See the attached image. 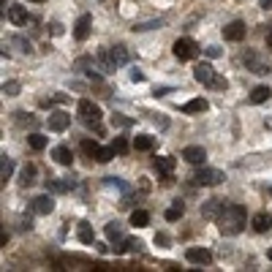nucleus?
<instances>
[{
	"label": "nucleus",
	"mask_w": 272,
	"mask_h": 272,
	"mask_svg": "<svg viewBox=\"0 0 272 272\" xmlns=\"http://www.w3.org/2000/svg\"><path fill=\"white\" fill-rule=\"evenodd\" d=\"M221 180H226L223 171H221V169H207V166H202V169L193 174V183H196V185H204V188H210V185H218Z\"/></svg>",
	"instance_id": "nucleus-4"
},
{
	"label": "nucleus",
	"mask_w": 272,
	"mask_h": 272,
	"mask_svg": "<svg viewBox=\"0 0 272 272\" xmlns=\"http://www.w3.org/2000/svg\"><path fill=\"white\" fill-rule=\"evenodd\" d=\"M251 226H253V231H256V234H264V231L272 229V215H267V212H258V215H253Z\"/></svg>",
	"instance_id": "nucleus-17"
},
{
	"label": "nucleus",
	"mask_w": 272,
	"mask_h": 272,
	"mask_svg": "<svg viewBox=\"0 0 272 272\" xmlns=\"http://www.w3.org/2000/svg\"><path fill=\"white\" fill-rule=\"evenodd\" d=\"M87 79H90V82H101L103 76H101V74H95L93 68H90V71H87Z\"/></svg>",
	"instance_id": "nucleus-47"
},
{
	"label": "nucleus",
	"mask_w": 272,
	"mask_h": 272,
	"mask_svg": "<svg viewBox=\"0 0 272 272\" xmlns=\"http://www.w3.org/2000/svg\"><path fill=\"white\" fill-rule=\"evenodd\" d=\"M79 117L87 122V120H101L103 115H101V106H98V103H93L90 98H82L79 101Z\"/></svg>",
	"instance_id": "nucleus-6"
},
{
	"label": "nucleus",
	"mask_w": 272,
	"mask_h": 272,
	"mask_svg": "<svg viewBox=\"0 0 272 272\" xmlns=\"http://www.w3.org/2000/svg\"><path fill=\"white\" fill-rule=\"evenodd\" d=\"M245 33H248V25H245V22H239V19L229 22V25L223 27V38L226 41H242Z\"/></svg>",
	"instance_id": "nucleus-7"
},
{
	"label": "nucleus",
	"mask_w": 272,
	"mask_h": 272,
	"mask_svg": "<svg viewBox=\"0 0 272 272\" xmlns=\"http://www.w3.org/2000/svg\"><path fill=\"white\" fill-rule=\"evenodd\" d=\"M171 90H174V87H155V93H153V95H155V98H158V95H169Z\"/></svg>",
	"instance_id": "nucleus-46"
},
{
	"label": "nucleus",
	"mask_w": 272,
	"mask_h": 272,
	"mask_svg": "<svg viewBox=\"0 0 272 272\" xmlns=\"http://www.w3.org/2000/svg\"><path fill=\"white\" fill-rule=\"evenodd\" d=\"M267 256H270V261H272V248H270V253H267Z\"/></svg>",
	"instance_id": "nucleus-52"
},
{
	"label": "nucleus",
	"mask_w": 272,
	"mask_h": 272,
	"mask_svg": "<svg viewBox=\"0 0 272 272\" xmlns=\"http://www.w3.org/2000/svg\"><path fill=\"white\" fill-rule=\"evenodd\" d=\"M131 82H144V71H142V68H131Z\"/></svg>",
	"instance_id": "nucleus-43"
},
{
	"label": "nucleus",
	"mask_w": 272,
	"mask_h": 272,
	"mask_svg": "<svg viewBox=\"0 0 272 272\" xmlns=\"http://www.w3.org/2000/svg\"><path fill=\"white\" fill-rule=\"evenodd\" d=\"M30 210L38 212V215H49V212L54 210V199L49 196V193H41V196H35V199H33Z\"/></svg>",
	"instance_id": "nucleus-9"
},
{
	"label": "nucleus",
	"mask_w": 272,
	"mask_h": 272,
	"mask_svg": "<svg viewBox=\"0 0 272 272\" xmlns=\"http://www.w3.org/2000/svg\"><path fill=\"white\" fill-rule=\"evenodd\" d=\"M134 150H139V153H147V150H153V136L139 134V136L134 139Z\"/></svg>",
	"instance_id": "nucleus-30"
},
{
	"label": "nucleus",
	"mask_w": 272,
	"mask_h": 272,
	"mask_svg": "<svg viewBox=\"0 0 272 272\" xmlns=\"http://www.w3.org/2000/svg\"><path fill=\"white\" fill-rule=\"evenodd\" d=\"M267 98H272V90L267 85H258V87L251 90V103H264Z\"/></svg>",
	"instance_id": "nucleus-24"
},
{
	"label": "nucleus",
	"mask_w": 272,
	"mask_h": 272,
	"mask_svg": "<svg viewBox=\"0 0 272 272\" xmlns=\"http://www.w3.org/2000/svg\"><path fill=\"white\" fill-rule=\"evenodd\" d=\"M11 174H14V163H11L8 155H3V163H0V180L6 183V180H11Z\"/></svg>",
	"instance_id": "nucleus-32"
},
{
	"label": "nucleus",
	"mask_w": 272,
	"mask_h": 272,
	"mask_svg": "<svg viewBox=\"0 0 272 272\" xmlns=\"http://www.w3.org/2000/svg\"><path fill=\"white\" fill-rule=\"evenodd\" d=\"M131 226H134V229H144V226H150V212L147 210H134V212H131Z\"/></svg>",
	"instance_id": "nucleus-23"
},
{
	"label": "nucleus",
	"mask_w": 272,
	"mask_h": 272,
	"mask_svg": "<svg viewBox=\"0 0 272 272\" xmlns=\"http://www.w3.org/2000/svg\"><path fill=\"white\" fill-rule=\"evenodd\" d=\"M109 52H112V57H115L117 66H125V63H131V52H128V47H122V44H115Z\"/></svg>",
	"instance_id": "nucleus-22"
},
{
	"label": "nucleus",
	"mask_w": 272,
	"mask_h": 272,
	"mask_svg": "<svg viewBox=\"0 0 272 272\" xmlns=\"http://www.w3.org/2000/svg\"><path fill=\"white\" fill-rule=\"evenodd\" d=\"M131 117H122V115H112V125H117V128H128L131 125Z\"/></svg>",
	"instance_id": "nucleus-37"
},
{
	"label": "nucleus",
	"mask_w": 272,
	"mask_h": 272,
	"mask_svg": "<svg viewBox=\"0 0 272 272\" xmlns=\"http://www.w3.org/2000/svg\"><path fill=\"white\" fill-rule=\"evenodd\" d=\"M183 215H185V204H183V199H174V202H171V207L166 210V221H180Z\"/></svg>",
	"instance_id": "nucleus-26"
},
{
	"label": "nucleus",
	"mask_w": 272,
	"mask_h": 272,
	"mask_svg": "<svg viewBox=\"0 0 272 272\" xmlns=\"http://www.w3.org/2000/svg\"><path fill=\"white\" fill-rule=\"evenodd\" d=\"M27 144H30V150L38 153V150H44L49 144V139H47V136H41V134H30V136H27Z\"/></svg>",
	"instance_id": "nucleus-28"
},
{
	"label": "nucleus",
	"mask_w": 272,
	"mask_h": 272,
	"mask_svg": "<svg viewBox=\"0 0 272 272\" xmlns=\"http://www.w3.org/2000/svg\"><path fill=\"white\" fill-rule=\"evenodd\" d=\"M8 19L14 22V25H27V19H30V14H27L25 6H8Z\"/></svg>",
	"instance_id": "nucleus-19"
},
{
	"label": "nucleus",
	"mask_w": 272,
	"mask_h": 272,
	"mask_svg": "<svg viewBox=\"0 0 272 272\" xmlns=\"http://www.w3.org/2000/svg\"><path fill=\"white\" fill-rule=\"evenodd\" d=\"M258 6L264 8V11H270V8H272V0H258Z\"/></svg>",
	"instance_id": "nucleus-48"
},
{
	"label": "nucleus",
	"mask_w": 272,
	"mask_h": 272,
	"mask_svg": "<svg viewBox=\"0 0 272 272\" xmlns=\"http://www.w3.org/2000/svg\"><path fill=\"white\" fill-rule=\"evenodd\" d=\"M103 234H106V239H112V242H120V239H122V229L115 223V221H112V223H106Z\"/></svg>",
	"instance_id": "nucleus-31"
},
{
	"label": "nucleus",
	"mask_w": 272,
	"mask_h": 272,
	"mask_svg": "<svg viewBox=\"0 0 272 272\" xmlns=\"http://www.w3.org/2000/svg\"><path fill=\"white\" fill-rule=\"evenodd\" d=\"M153 239H155L158 248H169V245H171V237L166 234V231H155V237H153Z\"/></svg>",
	"instance_id": "nucleus-36"
},
{
	"label": "nucleus",
	"mask_w": 272,
	"mask_h": 272,
	"mask_svg": "<svg viewBox=\"0 0 272 272\" xmlns=\"http://www.w3.org/2000/svg\"><path fill=\"white\" fill-rule=\"evenodd\" d=\"M204 54L215 60V57H221V54H223V49H221V47H207V49H204Z\"/></svg>",
	"instance_id": "nucleus-41"
},
{
	"label": "nucleus",
	"mask_w": 272,
	"mask_h": 272,
	"mask_svg": "<svg viewBox=\"0 0 272 272\" xmlns=\"http://www.w3.org/2000/svg\"><path fill=\"white\" fill-rule=\"evenodd\" d=\"M174 166H177V161L171 155L155 158V171H158V174H163V183H171V171H174Z\"/></svg>",
	"instance_id": "nucleus-8"
},
{
	"label": "nucleus",
	"mask_w": 272,
	"mask_h": 272,
	"mask_svg": "<svg viewBox=\"0 0 272 272\" xmlns=\"http://www.w3.org/2000/svg\"><path fill=\"white\" fill-rule=\"evenodd\" d=\"M52 158L60 166H71L74 163V153H71V147H66V144H57V147L52 150Z\"/></svg>",
	"instance_id": "nucleus-15"
},
{
	"label": "nucleus",
	"mask_w": 272,
	"mask_h": 272,
	"mask_svg": "<svg viewBox=\"0 0 272 272\" xmlns=\"http://www.w3.org/2000/svg\"><path fill=\"white\" fill-rule=\"evenodd\" d=\"M95 60L101 63L103 74H112V71L117 68V63H115V57H112V52H109V49H98V52H95Z\"/></svg>",
	"instance_id": "nucleus-18"
},
{
	"label": "nucleus",
	"mask_w": 272,
	"mask_h": 272,
	"mask_svg": "<svg viewBox=\"0 0 272 272\" xmlns=\"http://www.w3.org/2000/svg\"><path fill=\"white\" fill-rule=\"evenodd\" d=\"M185 258H188L190 264H210L212 261V253L207 251V248H188V251H185Z\"/></svg>",
	"instance_id": "nucleus-10"
},
{
	"label": "nucleus",
	"mask_w": 272,
	"mask_h": 272,
	"mask_svg": "<svg viewBox=\"0 0 272 272\" xmlns=\"http://www.w3.org/2000/svg\"><path fill=\"white\" fill-rule=\"evenodd\" d=\"M171 52H174L177 60H193V57L199 54V47L190 38H177L174 47H171Z\"/></svg>",
	"instance_id": "nucleus-3"
},
{
	"label": "nucleus",
	"mask_w": 272,
	"mask_h": 272,
	"mask_svg": "<svg viewBox=\"0 0 272 272\" xmlns=\"http://www.w3.org/2000/svg\"><path fill=\"white\" fill-rule=\"evenodd\" d=\"M242 66L248 68V71H253V74H258V76H264V74H270V71H272L270 63H261L253 49H245V52H242Z\"/></svg>",
	"instance_id": "nucleus-2"
},
{
	"label": "nucleus",
	"mask_w": 272,
	"mask_h": 272,
	"mask_svg": "<svg viewBox=\"0 0 272 272\" xmlns=\"http://www.w3.org/2000/svg\"><path fill=\"white\" fill-rule=\"evenodd\" d=\"M90 63H93V57H79V60H76V68H87Z\"/></svg>",
	"instance_id": "nucleus-45"
},
{
	"label": "nucleus",
	"mask_w": 272,
	"mask_h": 272,
	"mask_svg": "<svg viewBox=\"0 0 272 272\" xmlns=\"http://www.w3.org/2000/svg\"><path fill=\"white\" fill-rule=\"evenodd\" d=\"M71 188H76V183L68 177V180H60V177H49L47 180V190H52V193H68Z\"/></svg>",
	"instance_id": "nucleus-11"
},
{
	"label": "nucleus",
	"mask_w": 272,
	"mask_h": 272,
	"mask_svg": "<svg viewBox=\"0 0 272 272\" xmlns=\"http://www.w3.org/2000/svg\"><path fill=\"white\" fill-rule=\"evenodd\" d=\"M210 87L212 90H226V87H229V82H226V76H218L215 74V79L210 82Z\"/></svg>",
	"instance_id": "nucleus-38"
},
{
	"label": "nucleus",
	"mask_w": 272,
	"mask_h": 272,
	"mask_svg": "<svg viewBox=\"0 0 272 272\" xmlns=\"http://www.w3.org/2000/svg\"><path fill=\"white\" fill-rule=\"evenodd\" d=\"M19 90H22V85H19L17 79L3 82V93H6V95H19Z\"/></svg>",
	"instance_id": "nucleus-34"
},
{
	"label": "nucleus",
	"mask_w": 272,
	"mask_h": 272,
	"mask_svg": "<svg viewBox=\"0 0 272 272\" xmlns=\"http://www.w3.org/2000/svg\"><path fill=\"white\" fill-rule=\"evenodd\" d=\"M30 3H47V0H30Z\"/></svg>",
	"instance_id": "nucleus-51"
},
{
	"label": "nucleus",
	"mask_w": 272,
	"mask_h": 272,
	"mask_svg": "<svg viewBox=\"0 0 272 272\" xmlns=\"http://www.w3.org/2000/svg\"><path fill=\"white\" fill-rule=\"evenodd\" d=\"M193 79L202 82V85H210V82L215 79V71H212L210 63H199V66L193 68Z\"/></svg>",
	"instance_id": "nucleus-14"
},
{
	"label": "nucleus",
	"mask_w": 272,
	"mask_h": 272,
	"mask_svg": "<svg viewBox=\"0 0 272 272\" xmlns=\"http://www.w3.org/2000/svg\"><path fill=\"white\" fill-rule=\"evenodd\" d=\"M82 150H85V153H90V155L95 158V153H98V142H90V139H85V142H82Z\"/></svg>",
	"instance_id": "nucleus-40"
},
{
	"label": "nucleus",
	"mask_w": 272,
	"mask_h": 272,
	"mask_svg": "<svg viewBox=\"0 0 272 272\" xmlns=\"http://www.w3.org/2000/svg\"><path fill=\"white\" fill-rule=\"evenodd\" d=\"M19 183H22V188H27V185H33V183H35V166H33V163L22 166V171H19Z\"/></svg>",
	"instance_id": "nucleus-27"
},
{
	"label": "nucleus",
	"mask_w": 272,
	"mask_h": 272,
	"mask_svg": "<svg viewBox=\"0 0 272 272\" xmlns=\"http://www.w3.org/2000/svg\"><path fill=\"white\" fill-rule=\"evenodd\" d=\"M47 30H49L52 35H63V25H60V22H49Z\"/></svg>",
	"instance_id": "nucleus-42"
},
{
	"label": "nucleus",
	"mask_w": 272,
	"mask_h": 272,
	"mask_svg": "<svg viewBox=\"0 0 272 272\" xmlns=\"http://www.w3.org/2000/svg\"><path fill=\"white\" fill-rule=\"evenodd\" d=\"M139 251H142L139 239H122L120 245H115V253H139Z\"/></svg>",
	"instance_id": "nucleus-25"
},
{
	"label": "nucleus",
	"mask_w": 272,
	"mask_h": 272,
	"mask_svg": "<svg viewBox=\"0 0 272 272\" xmlns=\"http://www.w3.org/2000/svg\"><path fill=\"white\" fill-rule=\"evenodd\" d=\"M106 185H117V188H122V190H125V183H122L120 177H106Z\"/></svg>",
	"instance_id": "nucleus-44"
},
{
	"label": "nucleus",
	"mask_w": 272,
	"mask_h": 272,
	"mask_svg": "<svg viewBox=\"0 0 272 272\" xmlns=\"http://www.w3.org/2000/svg\"><path fill=\"white\" fill-rule=\"evenodd\" d=\"M54 101H57V103H66L68 95H66V93H57V95H54Z\"/></svg>",
	"instance_id": "nucleus-49"
},
{
	"label": "nucleus",
	"mask_w": 272,
	"mask_h": 272,
	"mask_svg": "<svg viewBox=\"0 0 272 272\" xmlns=\"http://www.w3.org/2000/svg\"><path fill=\"white\" fill-rule=\"evenodd\" d=\"M90 25H93V17L90 14H82L79 19H76V25H74V38L76 41H85L90 35Z\"/></svg>",
	"instance_id": "nucleus-12"
},
{
	"label": "nucleus",
	"mask_w": 272,
	"mask_h": 272,
	"mask_svg": "<svg viewBox=\"0 0 272 272\" xmlns=\"http://www.w3.org/2000/svg\"><path fill=\"white\" fill-rule=\"evenodd\" d=\"M112 147H115V153H117V155H125V153H128V150H131V144L125 142L122 136H117V139H115V144H112Z\"/></svg>",
	"instance_id": "nucleus-35"
},
{
	"label": "nucleus",
	"mask_w": 272,
	"mask_h": 272,
	"mask_svg": "<svg viewBox=\"0 0 272 272\" xmlns=\"http://www.w3.org/2000/svg\"><path fill=\"white\" fill-rule=\"evenodd\" d=\"M267 49H272V30H270V35H267Z\"/></svg>",
	"instance_id": "nucleus-50"
},
{
	"label": "nucleus",
	"mask_w": 272,
	"mask_h": 272,
	"mask_svg": "<svg viewBox=\"0 0 272 272\" xmlns=\"http://www.w3.org/2000/svg\"><path fill=\"white\" fill-rule=\"evenodd\" d=\"M207 109H210L207 98H193V101L183 103V112H185V115H196V112H207Z\"/></svg>",
	"instance_id": "nucleus-21"
},
{
	"label": "nucleus",
	"mask_w": 272,
	"mask_h": 272,
	"mask_svg": "<svg viewBox=\"0 0 272 272\" xmlns=\"http://www.w3.org/2000/svg\"><path fill=\"white\" fill-rule=\"evenodd\" d=\"M47 125H49V131H54V134H63V131L71 128V115H68V112H63V109H57V112H49Z\"/></svg>",
	"instance_id": "nucleus-5"
},
{
	"label": "nucleus",
	"mask_w": 272,
	"mask_h": 272,
	"mask_svg": "<svg viewBox=\"0 0 272 272\" xmlns=\"http://www.w3.org/2000/svg\"><path fill=\"white\" fill-rule=\"evenodd\" d=\"M112 158H115V147H98V153H95L98 163H109Z\"/></svg>",
	"instance_id": "nucleus-33"
},
{
	"label": "nucleus",
	"mask_w": 272,
	"mask_h": 272,
	"mask_svg": "<svg viewBox=\"0 0 272 272\" xmlns=\"http://www.w3.org/2000/svg\"><path fill=\"white\" fill-rule=\"evenodd\" d=\"M218 229L223 231L226 237H234L245 229V207L242 204H226L223 212L218 215Z\"/></svg>",
	"instance_id": "nucleus-1"
},
{
	"label": "nucleus",
	"mask_w": 272,
	"mask_h": 272,
	"mask_svg": "<svg viewBox=\"0 0 272 272\" xmlns=\"http://www.w3.org/2000/svg\"><path fill=\"white\" fill-rule=\"evenodd\" d=\"M183 158L188 163H196L199 166V163H204V158H207V150L199 147V144H188V147L183 150Z\"/></svg>",
	"instance_id": "nucleus-13"
},
{
	"label": "nucleus",
	"mask_w": 272,
	"mask_h": 272,
	"mask_svg": "<svg viewBox=\"0 0 272 272\" xmlns=\"http://www.w3.org/2000/svg\"><path fill=\"white\" fill-rule=\"evenodd\" d=\"M155 27H163V19H150V22H136L134 33H147V30H155Z\"/></svg>",
	"instance_id": "nucleus-29"
},
{
	"label": "nucleus",
	"mask_w": 272,
	"mask_h": 272,
	"mask_svg": "<svg viewBox=\"0 0 272 272\" xmlns=\"http://www.w3.org/2000/svg\"><path fill=\"white\" fill-rule=\"evenodd\" d=\"M76 237H79L85 245H95V231H93V226H90L87 221H79V226H76Z\"/></svg>",
	"instance_id": "nucleus-20"
},
{
	"label": "nucleus",
	"mask_w": 272,
	"mask_h": 272,
	"mask_svg": "<svg viewBox=\"0 0 272 272\" xmlns=\"http://www.w3.org/2000/svg\"><path fill=\"white\" fill-rule=\"evenodd\" d=\"M223 207H226L223 199H210V202L202 207V215H204V218H215V221H218V215L223 212Z\"/></svg>",
	"instance_id": "nucleus-16"
},
{
	"label": "nucleus",
	"mask_w": 272,
	"mask_h": 272,
	"mask_svg": "<svg viewBox=\"0 0 272 272\" xmlns=\"http://www.w3.org/2000/svg\"><path fill=\"white\" fill-rule=\"evenodd\" d=\"M14 44H17V47H22V52H33V47H30V41L27 38H22V35H14Z\"/></svg>",
	"instance_id": "nucleus-39"
}]
</instances>
